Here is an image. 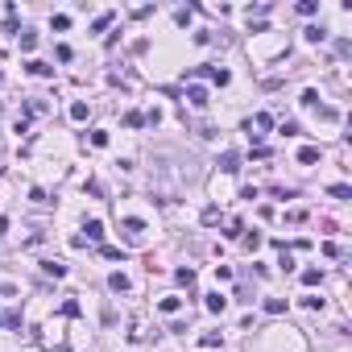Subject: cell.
<instances>
[{"instance_id": "cell-1", "label": "cell", "mask_w": 352, "mask_h": 352, "mask_svg": "<svg viewBox=\"0 0 352 352\" xmlns=\"http://www.w3.org/2000/svg\"><path fill=\"white\" fill-rule=\"evenodd\" d=\"M269 129H274V116H269V112H257L253 120H245V133H249L253 141H261V137H265Z\"/></svg>"}, {"instance_id": "cell-2", "label": "cell", "mask_w": 352, "mask_h": 352, "mask_svg": "<svg viewBox=\"0 0 352 352\" xmlns=\"http://www.w3.org/2000/svg\"><path fill=\"white\" fill-rule=\"evenodd\" d=\"M186 100L195 104V108H203V104H207V87H199V83H191V87H186Z\"/></svg>"}, {"instance_id": "cell-3", "label": "cell", "mask_w": 352, "mask_h": 352, "mask_svg": "<svg viewBox=\"0 0 352 352\" xmlns=\"http://www.w3.org/2000/svg\"><path fill=\"white\" fill-rule=\"evenodd\" d=\"M220 170H224V174H236V170H240V157H236L232 149H228V153H220Z\"/></svg>"}, {"instance_id": "cell-4", "label": "cell", "mask_w": 352, "mask_h": 352, "mask_svg": "<svg viewBox=\"0 0 352 352\" xmlns=\"http://www.w3.org/2000/svg\"><path fill=\"white\" fill-rule=\"evenodd\" d=\"M199 75H207V79H211V83H220V87H224V83H228V79H232V75H228V71H224V67H203Z\"/></svg>"}, {"instance_id": "cell-5", "label": "cell", "mask_w": 352, "mask_h": 352, "mask_svg": "<svg viewBox=\"0 0 352 352\" xmlns=\"http://www.w3.org/2000/svg\"><path fill=\"white\" fill-rule=\"evenodd\" d=\"M25 67H29V75H38V79H46V75H54V67H50V62H38V58H29Z\"/></svg>"}, {"instance_id": "cell-6", "label": "cell", "mask_w": 352, "mask_h": 352, "mask_svg": "<svg viewBox=\"0 0 352 352\" xmlns=\"http://www.w3.org/2000/svg\"><path fill=\"white\" fill-rule=\"evenodd\" d=\"M83 232H87L83 240H104V224H100V220H87V228H83Z\"/></svg>"}, {"instance_id": "cell-7", "label": "cell", "mask_w": 352, "mask_h": 352, "mask_svg": "<svg viewBox=\"0 0 352 352\" xmlns=\"http://www.w3.org/2000/svg\"><path fill=\"white\" fill-rule=\"evenodd\" d=\"M299 162H303V166H315V162H319V149H315V145H303V149H299Z\"/></svg>"}, {"instance_id": "cell-8", "label": "cell", "mask_w": 352, "mask_h": 352, "mask_svg": "<svg viewBox=\"0 0 352 352\" xmlns=\"http://www.w3.org/2000/svg\"><path fill=\"white\" fill-rule=\"evenodd\" d=\"M42 274H50V278H67V265H62V261H42Z\"/></svg>"}, {"instance_id": "cell-9", "label": "cell", "mask_w": 352, "mask_h": 352, "mask_svg": "<svg viewBox=\"0 0 352 352\" xmlns=\"http://www.w3.org/2000/svg\"><path fill=\"white\" fill-rule=\"evenodd\" d=\"M108 290L124 294V290H129V278H124V274H112V278H108Z\"/></svg>"}, {"instance_id": "cell-10", "label": "cell", "mask_w": 352, "mask_h": 352, "mask_svg": "<svg viewBox=\"0 0 352 352\" xmlns=\"http://www.w3.org/2000/svg\"><path fill=\"white\" fill-rule=\"evenodd\" d=\"M112 21H116V13L108 9V13H100V17H95V21H91V29H95V34H100V29H108Z\"/></svg>"}, {"instance_id": "cell-11", "label": "cell", "mask_w": 352, "mask_h": 352, "mask_svg": "<svg viewBox=\"0 0 352 352\" xmlns=\"http://www.w3.org/2000/svg\"><path fill=\"white\" fill-rule=\"evenodd\" d=\"M319 282H323V269H303V286H319Z\"/></svg>"}, {"instance_id": "cell-12", "label": "cell", "mask_w": 352, "mask_h": 352, "mask_svg": "<svg viewBox=\"0 0 352 352\" xmlns=\"http://www.w3.org/2000/svg\"><path fill=\"white\" fill-rule=\"evenodd\" d=\"M224 307H228V299H224V294H207V311H215V315H220Z\"/></svg>"}, {"instance_id": "cell-13", "label": "cell", "mask_w": 352, "mask_h": 352, "mask_svg": "<svg viewBox=\"0 0 352 352\" xmlns=\"http://www.w3.org/2000/svg\"><path fill=\"white\" fill-rule=\"evenodd\" d=\"M174 278H178V282H182V286H195V269H191V265H182V269H178V274H174Z\"/></svg>"}, {"instance_id": "cell-14", "label": "cell", "mask_w": 352, "mask_h": 352, "mask_svg": "<svg viewBox=\"0 0 352 352\" xmlns=\"http://www.w3.org/2000/svg\"><path fill=\"white\" fill-rule=\"evenodd\" d=\"M323 38H328L323 25H311V29H307V42H323Z\"/></svg>"}, {"instance_id": "cell-15", "label": "cell", "mask_w": 352, "mask_h": 352, "mask_svg": "<svg viewBox=\"0 0 352 352\" xmlns=\"http://www.w3.org/2000/svg\"><path fill=\"white\" fill-rule=\"evenodd\" d=\"M124 232H129V236H141L145 224H141V220H124Z\"/></svg>"}, {"instance_id": "cell-16", "label": "cell", "mask_w": 352, "mask_h": 352, "mask_svg": "<svg viewBox=\"0 0 352 352\" xmlns=\"http://www.w3.org/2000/svg\"><path fill=\"white\" fill-rule=\"evenodd\" d=\"M71 120H87V104H83V100L71 104Z\"/></svg>"}, {"instance_id": "cell-17", "label": "cell", "mask_w": 352, "mask_h": 352, "mask_svg": "<svg viewBox=\"0 0 352 352\" xmlns=\"http://www.w3.org/2000/svg\"><path fill=\"white\" fill-rule=\"evenodd\" d=\"M265 311H269V315H282V311H286V299H265Z\"/></svg>"}, {"instance_id": "cell-18", "label": "cell", "mask_w": 352, "mask_h": 352, "mask_svg": "<svg viewBox=\"0 0 352 352\" xmlns=\"http://www.w3.org/2000/svg\"><path fill=\"white\" fill-rule=\"evenodd\" d=\"M124 124H129V129H141L145 116H141V112H124Z\"/></svg>"}, {"instance_id": "cell-19", "label": "cell", "mask_w": 352, "mask_h": 352, "mask_svg": "<svg viewBox=\"0 0 352 352\" xmlns=\"http://www.w3.org/2000/svg\"><path fill=\"white\" fill-rule=\"evenodd\" d=\"M157 307H162V311H166V315H174V311H178V307H182V299H162V303H157Z\"/></svg>"}, {"instance_id": "cell-20", "label": "cell", "mask_w": 352, "mask_h": 352, "mask_svg": "<svg viewBox=\"0 0 352 352\" xmlns=\"http://www.w3.org/2000/svg\"><path fill=\"white\" fill-rule=\"evenodd\" d=\"M199 344H203V348H215V344H220V332H203Z\"/></svg>"}, {"instance_id": "cell-21", "label": "cell", "mask_w": 352, "mask_h": 352, "mask_svg": "<svg viewBox=\"0 0 352 352\" xmlns=\"http://www.w3.org/2000/svg\"><path fill=\"white\" fill-rule=\"evenodd\" d=\"M38 46V34H29V29H25V34H21V50H34Z\"/></svg>"}, {"instance_id": "cell-22", "label": "cell", "mask_w": 352, "mask_h": 352, "mask_svg": "<svg viewBox=\"0 0 352 352\" xmlns=\"http://www.w3.org/2000/svg\"><path fill=\"white\" fill-rule=\"evenodd\" d=\"M91 145H95V149H104V145H108V133H104V129H95V133H91Z\"/></svg>"}, {"instance_id": "cell-23", "label": "cell", "mask_w": 352, "mask_h": 352, "mask_svg": "<svg viewBox=\"0 0 352 352\" xmlns=\"http://www.w3.org/2000/svg\"><path fill=\"white\" fill-rule=\"evenodd\" d=\"M332 195H336V199H352V186H344V182H336V186H332Z\"/></svg>"}, {"instance_id": "cell-24", "label": "cell", "mask_w": 352, "mask_h": 352, "mask_svg": "<svg viewBox=\"0 0 352 352\" xmlns=\"http://www.w3.org/2000/svg\"><path fill=\"white\" fill-rule=\"evenodd\" d=\"M299 13H303V17H315V13H319V5H315V0H303Z\"/></svg>"}, {"instance_id": "cell-25", "label": "cell", "mask_w": 352, "mask_h": 352, "mask_svg": "<svg viewBox=\"0 0 352 352\" xmlns=\"http://www.w3.org/2000/svg\"><path fill=\"white\" fill-rule=\"evenodd\" d=\"M240 232H245V228H240V220H232V224H228V232H224V236H228V240H236Z\"/></svg>"}, {"instance_id": "cell-26", "label": "cell", "mask_w": 352, "mask_h": 352, "mask_svg": "<svg viewBox=\"0 0 352 352\" xmlns=\"http://www.w3.org/2000/svg\"><path fill=\"white\" fill-rule=\"evenodd\" d=\"M62 315H71V319H75V315H79V303H75V299H67V303H62Z\"/></svg>"}, {"instance_id": "cell-27", "label": "cell", "mask_w": 352, "mask_h": 352, "mask_svg": "<svg viewBox=\"0 0 352 352\" xmlns=\"http://www.w3.org/2000/svg\"><path fill=\"white\" fill-rule=\"evenodd\" d=\"M303 307H311V311H319V307H323V299H319V294H307V299H303Z\"/></svg>"}, {"instance_id": "cell-28", "label": "cell", "mask_w": 352, "mask_h": 352, "mask_svg": "<svg viewBox=\"0 0 352 352\" xmlns=\"http://www.w3.org/2000/svg\"><path fill=\"white\" fill-rule=\"evenodd\" d=\"M0 83H5V75H0Z\"/></svg>"}]
</instances>
